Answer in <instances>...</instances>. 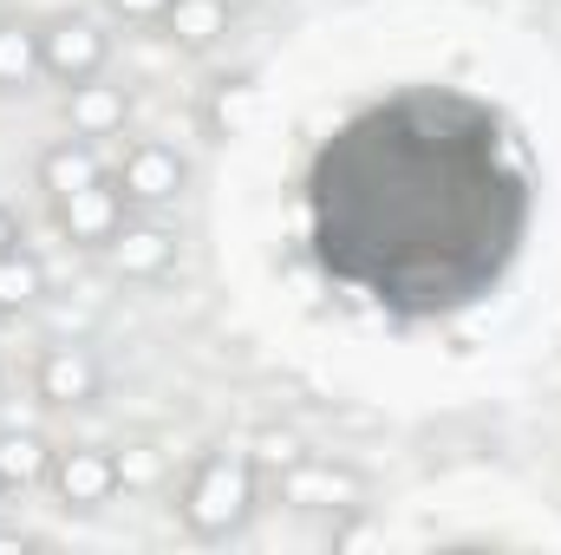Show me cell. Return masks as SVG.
<instances>
[{"mask_svg":"<svg viewBox=\"0 0 561 555\" xmlns=\"http://www.w3.org/2000/svg\"><path fill=\"white\" fill-rule=\"evenodd\" d=\"M105 256H112V269L131 281H157L170 262H176V236L170 229H157V223H125L112 242H105Z\"/></svg>","mask_w":561,"mask_h":555,"instance_id":"8","label":"cell"},{"mask_svg":"<svg viewBox=\"0 0 561 555\" xmlns=\"http://www.w3.org/2000/svg\"><path fill=\"white\" fill-rule=\"evenodd\" d=\"M105 7H112V13H118V20H150V26H157V20H163V7H170V0H105Z\"/></svg>","mask_w":561,"mask_h":555,"instance_id":"18","label":"cell"},{"mask_svg":"<svg viewBox=\"0 0 561 555\" xmlns=\"http://www.w3.org/2000/svg\"><path fill=\"white\" fill-rule=\"evenodd\" d=\"M39 294H46V269H39V256H26L20 242H13V249H0V314L33 307Z\"/></svg>","mask_w":561,"mask_h":555,"instance_id":"13","label":"cell"},{"mask_svg":"<svg viewBox=\"0 0 561 555\" xmlns=\"http://www.w3.org/2000/svg\"><path fill=\"white\" fill-rule=\"evenodd\" d=\"M105 177V163H99V150H92V138H59L46 157H39V190L59 203V196H72V190H85V183H99Z\"/></svg>","mask_w":561,"mask_h":555,"instance_id":"11","label":"cell"},{"mask_svg":"<svg viewBox=\"0 0 561 555\" xmlns=\"http://www.w3.org/2000/svg\"><path fill=\"white\" fill-rule=\"evenodd\" d=\"M39 477H53V451L33 431H0V484L7 490H26Z\"/></svg>","mask_w":561,"mask_h":555,"instance_id":"12","label":"cell"},{"mask_svg":"<svg viewBox=\"0 0 561 555\" xmlns=\"http://www.w3.org/2000/svg\"><path fill=\"white\" fill-rule=\"evenodd\" d=\"M255 457L249 451H209L196 471H190V484H183V530L190 536H229V530H242L249 517H255Z\"/></svg>","mask_w":561,"mask_h":555,"instance_id":"1","label":"cell"},{"mask_svg":"<svg viewBox=\"0 0 561 555\" xmlns=\"http://www.w3.org/2000/svg\"><path fill=\"white\" fill-rule=\"evenodd\" d=\"M39 399L46 406H59V412H72V406H92L99 399V386H105V373H99V360L85 353V347H53L46 360H39Z\"/></svg>","mask_w":561,"mask_h":555,"instance_id":"7","label":"cell"},{"mask_svg":"<svg viewBox=\"0 0 561 555\" xmlns=\"http://www.w3.org/2000/svg\"><path fill=\"white\" fill-rule=\"evenodd\" d=\"M379 543H386V530L379 523H359V517L333 530V550H379Z\"/></svg>","mask_w":561,"mask_h":555,"instance_id":"17","label":"cell"},{"mask_svg":"<svg viewBox=\"0 0 561 555\" xmlns=\"http://www.w3.org/2000/svg\"><path fill=\"white\" fill-rule=\"evenodd\" d=\"M13 242H20V229H13V216L0 209V249H13Z\"/></svg>","mask_w":561,"mask_h":555,"instance_id":"19","label":"cell"},{"mask_svg":"<svg viewBox=\"0 0 561 555\" xmlns=\"http://www.w3.org/2000/svg\"><path fill=\"white\" fill-rule=\"evenodd\" d=\"M249 457H255V471H287V464H294V457H307V451H300V438H294V431H262Z\"/></svg>","mask_w":561,"mask_h":555,"instance_id":"16","label":"cell"},{"mask_svg":"<svg viewBox=\"0 0 561 555\" xmlns=\"http://www.w3.org/2000/svg\"><path fill=\"white\" fill-rule=\"evenodd\" d=\"M118 484H125V471H118L112 451H99V444L53 451V490H59L66 510H99V503L118 497Z\"/></svg>","mask_w":561,"mask_h":555,"instance_id":"3","label":"cell"},{"mask_svg":"<svg viewBox=\"0 0 561 555\" xmlns=\"http://www.w3.org/2000/svg\"><path fill=\"white\" fill-rule=\"evenodd\" d=\"M229 7H236V0H170L157 26H163L170 46H183V53H209V46L229 33Z\"/></svg>","mask_w":561,"mask_h":555,"instance_id":"10","label":"cell"},{"mask_svg":"<svg viewBox=\"0 0 561 555\" xmlns=\"http://www.w3.org/2000/svg\"><path fill=\"white\" fill-rule=\"evenodd\" d=\"M105 33L85 20V13H59V20H46L39 26V72L53 79V86H85V79H99L105 72Z\"/></svg>","mask_w":561,"mask_h":555,"instance_id":"2","label":"cell"},{"mask_svg":"<svg viewBox=\"0 0 561 555\" xmlns=\"http://www.w3.org/2000/svg\"><path fill=\"white\" fill-rule=\"evenodd\" d=\"M183 157L170 150V144H131L125 150V163H118V190H125V203H144V209H157V203H170L176 190H183Z\"/></svg>","mask_w":561,"mask_h":555,"instance_id":"6","label":"cell"},{"mask_svg":"<svg viewBox=\"0 0 561 555\" xmlns=\"http://www.w3.org/2000/svg\"><path fill=\"white\" fill-rule=\"evenodd\" d=\"M0 550H26V536H13V530H0Z\"/></svg>","mask_w":561,"mask_h":555,"instance_id":"20","label":"cell"},{"mask_svg":"<svg viewBox=\"0 0 561 555\" xmlns=\"http://www.w3.org/2000/svg\"><path fill=\"white\" fill-rule=\"evenodd\" d=\"M39 79V26H0V92Z\"/></svg>","mask_w":561,"mask_h":555,"instance_id":"14","label":"cell"},{"mask_svg":"<svg viewBox=\"0 0 561 555\" xmlns=\"http://www.w3.org/2000/svg\"><path fill=\"white\" fill-rule=\"evenodd\" d=\"M66 118H72L79 138H112V132H125V118H131V92H125V86H99V79L66 86Z\"/></svg>","mask_w":561,"mask_h":555,"instance_id":"9","label":"cell"},{"mask_svg":"<svg viewBox=\"0 0 561 555\" xmlns=\"http://www.w3.org/2000/svg\"><path fill=\"white\" fill-rule=\"evenodd\" d=\"M0 490H7V484H0Z\"/></svg>","mask_w":561,"mask_h":555,"instance_id":"21","label":"cell"},{"mask_svg":"<svg viewBox=\"0 0 561 555\" xmlns=\"http://www.w3.org/2000/svg\"><path fill=\"white\" fill-rule=\"evenodd\" d=\"M59 229H66L79 249H105V242L125 229V190H118L112 177H99V183L59 196Z\"/></svg>","mask_w":561,"mask_h":555,"instance_id":"4","label":"cell"},{"mask_svg":"<svg viewBox=\"0 0 561 555\" xmlns=\"http://www.w3.org/2000/svg\"><path fill=\"white\" fill-rule=\"evenodd\" d=\"M275 490L294 510H359V477L340 464H313V457H294L287 471H275Z\"/></svg>","mask_w":561,"mask_h":555,"instance_id":"5","label":"cell"},{"mask_svg":"<svg viewBox=\"0 0 561 555\" xmlns=\"http://www.w3.org/2000/svg\"><path fill=\"white\" fill-rule=\"evenodd\" d=\"M249 105H255V86H249V79H222V86H216V99H209V132H216V138L242 132Z\"/></svg>","mask_w":561,"mask_h":555,"instance_id":"15","label":"cell"}]
</instances>
